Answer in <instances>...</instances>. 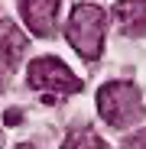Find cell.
<instances>
[{"instance_id": "6da1fadb", "label": "cell", "mask_w": 146, "mask_h": 149, "mask_svg": "<svg viewBox=\"0 0 146 149\" xmlns=\"http://www.w3.org/2000/svg\"><path fill=\"white\" fill-rule=\"evenodd\" d=\"M97 110L110 127H130L143 117V91L130 81H110L97 91Z\"/></svg>"}, {"instance_id": "7a4b0ae2", "label": "cell", "mask_w": 146, "mask_h": 149, "mask_svg": "<svg viewBox=\"0 0 146 149\" xmlns=\"http://www.w3.org/2000/svg\"><path fill=\"white\" fill-rule=\"evenodd\" d=\"M68 42L85 62H94L104 49V10L94 3H78L68 16Z\"/></svg>"}, {"instance_id": "3957f363", "label": "cell", "mask_w": 146, "mask_h": 149, "mask_svg": "<svg viewBox=\"0 0 146 149\" xmlns=\"http://www.w3.org/2000/svg\"><path fill=\"white\" fill-rule=\"evenodd\" d=\"M29 84L36 91H55V94H78L81 91V81L52 55H42L29 65Z\"/></svg>"}, {"instance_id": "277c9868", "label": "cell", "mask_w": 146, "mask_h": 149, "mask_svg": "<svg viewBox=\"0 0 146 149\" xmlns=\"http://www.w3.org/2000/svg\"><path fill=\"white\" fill-rule=\"evenodd\" d=\"M20 10L26 16L36 36H52L59 19V0H20Z\"/></svg>"}, {"instance_id": "5b68a950", "label": "cell", "mask_w": 146, "mask_h": 149, "mask_svg": "<svg viewBox=\"0 0 146 149\" xmlns=\"http://www.w3.org/2000/svg\"><path fill=\"white\" fill-rule=\"evenodd\" d=\"M23 55H26V36L13 19H0V58L16 68Z\"/></svg>"}, {"instance_id": "8992f818", "label": "cell", "mask_w": 146, "mask_h": 149, "mask_svg": "<svg viewBox=\"0 0 146 149\" xmlns=\"http://www.w3.org/2000/svg\"><path fill=\"white\" fill-rule=\"evenodd\" d=\"M114 16L127 36H140L146 29V0H124V3H117Z\"/></svg>"}, {"instance_id": "52a82bcc", "label": "cell", "mask_w": 146, "mask_h": 149, "mask_svg": "<svg viewBox=\"0 0 146 149\" xmlns=\"http://www.w3.org/2000/svg\"><path fill=\"white\" fill-rule=\"evenodd\" d=\"M62 149H104V143H101V136L94 130H75V133L65 136Z\"/></svg>"}, {"instance_id": "ba28073f", "label": "cell", "mask_w": 146, "mask_h": 149, "mask_svg": "<svg viewBox=\"0 0 146 149\" xmlns=\"http://www.w3.org/2000/svg\"><path fill=\"white\" fill-rule=\"evenodd\" d=\"M124 149H146V130L127 136V139H124Z\"/></svg>"}, {"instance_id": "9c48e42d", "label": "cell", "mask_w": 146, "mask_h": 149, "mask_svg": "<svg viewBox=\"0 0 146 149\" xmlns=\"http://www.w3.org/2000/svg\"><path fill=\"white\" fill-rule=\"evenodd\" d=\"M3 123H20V110H7L3 113Z\"/></svg>"}, {"instance_id": "30bf717a", "label": "cell", "mask_w": 146, "mask_h": 149, "mask_svg": "<svg viewBox=\"0 0 146 149\" xmlns=\"http://www.w3.org/2000/svg\"><path fill=\"white\" fill-rule=\"evenodd\" d=\"M16 149H36V146H29V143H23V146H16Z\"/></svg>"}]
</instances>
